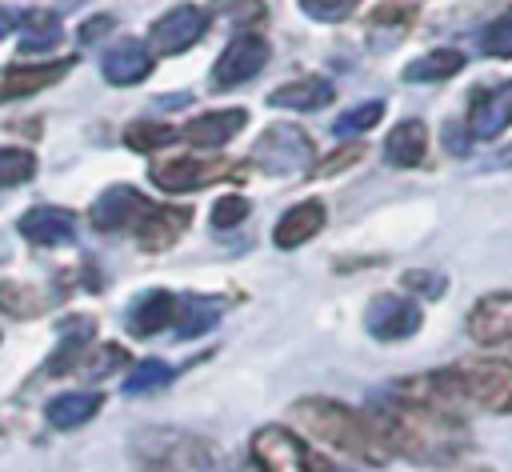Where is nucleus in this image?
Listing matches in <instances>:
<instances>
[{"instance_id":"nucleus-1","label":"nucleus","mask_w":512,"mask_h":472,"mask_svg":"<svg viewBox=\"0 0 512 472\" xmlns=\"http://www.w3.org/2000/svg\"><path fill=\"white\" fill-rule=\"evenodd\" d=\"M372 424L380 428L388 452H400L416 464H452L460 452H468V428L456 412L404 392L384 396Z\"/></svg>"},{"instance_id":"nucleus-2","label":"nucleus","mask_w":512,"mask_h":472,"mask_svg":"<svg viewBox=\"0 0 512 472\" xmlns=\"http://www.w3.org/2000/svg\"><path fill=\"white\" fill-rule=\"evenodd\" d=\"M396 392H404L412 400H428L456 416L460 412L512 416V360H496V356L456 360L448 368H436L428 376L400 384Z\"/></svg>"},{"instance_id":"nucleus-3","label":"nucleus","mask_w":512,"mask_h":472,"mask_svg":"<svg viewBox=\"0 0 512 472\" xmlns=\"http://www.w3.org/2000/svg\"><path fill=\"white\" fill-rule=\"evenodd\" d=\"M292 416H296V424L308 436H316V440L332 444L336 452L356 456L364 464H384L392 456L388 444H384V436H380V428L368 416H360L348 404H340V400L308 396V400H296L292 404Z\"/></svg>"},{"instance_id":"nucleus-4","label":"nucleus","mask_w":512,"mask_h":472,"mask_svg":"<svg viewBox=\"0 0 512 472\" xmlns=\"http://www.w3.org/2000/svg\"><path fill=\"white\" fill-rule=\"evenodd\" d=\"M248 156L268 176H300V172L312 168L316 148H312V140L296 124H272V128H264L256 136V144H252Z\"/></svg>"},{"instance_id":"nucleus-5","label":"nucleus","mask_w":512,"mask_h":472,"mask_svg":"<svg viewBox=\"0 0 512 472\" xmlns=\"http://www.w3.org/2000/svg\"><path fill=\"white\" fill-rule=\"evenodd\" d=\"M252 460L260 472H312V452L280 424H264L252 436Z\"/></svg>"},{"instance_id":"nucleus-6","label":"nucleus","mask_w":512,"mask_h":472,"mask_svg":"<svg viewBox=\"0 0 512 472\" xmlns=\"http://www.w3.org/2000/svg\"><path fill=\"white\" fill-rule=\"evenodd\" d=\"M420 320H424L420 308H416L412 300L396 296V292L376 296V300L368 304V312H364V328H368L376 340H408V336L420 332Z\"/></svg>"},{"instance_id":"nucleus-7","label":"nucleus","mask_w":512,"mask_h":472,"mask_svg":"<svg viewBox=\"0 0 512 472\" xmlns=\"http://www.w3.org/2000/svg\"><path fill=\"white\" fill-rule=\"evenodd\" d=\"M268 64V44L260 40V36H236L224 52H220V60H216V68H212V88H236V84H248L260 68Z\"/></svg>"},{"instance_id":"nucleus-8","label":"nucleus","mask_w":512,"mask_h":472,"mask_svg":"<svg viewBox=\"0 0 512 472\" xmlns=\"http://www.w3.org/2000/svg\"><path fill=\"white\" fill-rule=\"evenodd\" d=\"M204 24H208V16H204L196 4H176V8H168V12L152 24V52L176 56V52L192 48V44L204 36Z\"/></svg>"},{"instance_id":"nucleus-9","label":"nucleus","mask_w":512,"mask_h":472,"mask_svg":"<svg viewBox=\"0 0 512 472\" xmlns=\"http://www.w3.org/2000/svg\"><path fill=\"white\" fill-rule=\"evenodd\" d=\"M152 212V204L136 192V188H128V184H112V188H104L96 200H92V228H100V232H120V228H136L144 216Z\"/></svg>"},{"instance_id":"nucleus-10","label":"nucleus","mask_w":512,"mask_h":472,"mask_svg":"<svg viewBox=\"0 0 512 472\" xmlns=\"http://www.w3.org/2000/svg\"><path fill=\"white\" fill-rule=\"evenodd\" d=\"M512 124V84L476 88L468 100V136L472 140H496Z\"/></svg>"},{"instance_id":"nucleus-11","label":"nucleus","mask_w":512,"mask_h":472,"mask_svg":"<svg viewBox=\"0 0 512 472\" xmlns=\"http://www.w3.org/2000/svg\"><path fill=\"white\" fill-rule=\"evenodd\" d=\"M468 336L476 344H512V292H488L468 312Z\"/></svg>"},{"instance_id":"nucleus-12","label":"nucleus","mask_w":512,"mask_h":472,"mask_svg":"<svg viewBox=\"0 0 512 472\" xmlns=\"http://www.w3.org/2000/svg\"><path fill=\"white\" fill-rule=\"evenodd\" d=\"M220 172H224V164H208L200 156H172V160H160L148 168L152 184H160L164 192H196L208 180H216Z\"/></svg>"},{"instance_id":"nucleus-13","label":"nucleus","mask_w":512,"mask_h":472,"mask_svg":"<svg viewBox=\"0 0 512 472\" xmlns=\"http://www.w3.org/2000/svg\"><path fill=\"white\" fill-rule=\"evenodd\" d=\"M20 232L24 240L40 244V248H52V244H68L76 236V216L68 208H52V204H40V208H28L20 216Z\"/></svg>"},{"instance_id":"nucleus-14","label":"nucleus","mask_w":512,"mask_h":472,"mask_svg":"<svg viewBox=\"0 0 512 472\" xmlns=\"http://www.w3.org/2000/svg\"><path fill=\"white\" fill-rule=\"evenodd\" d=\"M72 68V60H52V64H12L0 76V100H16V96H32L52 88L64 72Z\"/></svg>"},{"instance_id":"nucleus-15","label":"nucleus","mask_w":512,"mask_h":472,"mask_svg":"<svg viewBox=\"0 0 512 472\" xmlns=\"http://www.w3.org/2000/svg\"><path fill=\"white\" fill-rule=\"evenodd\" d=\"M100 72H104L108 84H140L152 72V52L144 44H136V40H120L116 48L104 52Z\"/></svg>"},{"instance_id":"nucleus-16","label":"nucleus","mask_w":512,"mask_h":472,"mask_svg":"<svg viewBox=\"0 0 512 472\" xmlns=\"http://www.w3.org/2000/svg\"><path fill=\"white\" fill-rule=\"evenodd\" d=\"M320 228H324V204H320V200H300V204H292V208L280 216L272 240H276V248L288 252V248L308 244Z\"/></svg>"},{"instance_id":"nucleus-17","label":"nucleus","mask_w":512,"mask_h":472,"mask_svg":"<svg viewBox=\"0 0 512 472\" xmlns=\"http://www.w3.org/2000/svg\"><path fill=\"white\" fill-rule=\"evenodd\" d=\"M244 124H248V112H244V108H220V112L196 116V120L184 128V136H188L196 148H220V144H228L232 136H240Z\"/></svg>"},{"instance_id":"nucleus-18","label":"nucleus","mask_w":512,"mask_h":472,"mask_svg":"<svg viewBox=\"0 0 512 472\" xmlns=\"http://www.w3.org/2000/svg\"><path fill=\"white\" fill-rule=\"evenodd\" d=\"M428 156V128L420 120H400L384 140V160L392 168H416Z\"/></svg>"},{"instance_id":"nucleus-19","label":"nucleus","mask_w":512,"mask_h":472,"mask_svg":"<svg viewBox=\"0 0 512 472\" xmlns=\"http://www.w3.org/2000/svg\"><path fill=\"white\" fill-rule=\"evenodd\" d=\"M172 320H176V296H172V292H160V288L144 292V296L128 308V316H124V324H128L132 336H152V332H160V328L172 324Z\"/></svg>"},{"instance_id":"nucleus-20","label":"nucleus","mask_w":512,"mask_h":472,"mask_svg":"<svg viewBox=\"0 0 512 472\" xmlns=\"http://www.w3.org/2000/svg\"><path fill=\"white\" fill-rule=\"evenodd\" d=\"M188 220H192L188 208H152V212L136 224V240H140L144 252H160V248H168V244L188 228Z\"/></svg>"},{"instance_id":"nucleus-21","label":"nucleus","mask_w":512,"mask_h":472,"mask_svg":"<svg viewBox=\"0 0 512 472\" xmlns=\"http://www.w3.org/2000/svg\"><path fill=\"white\" fill-rule=\"evenodd\" d=\"M328 100H332V84L324 76H300V80H288L276 92H268L272 108H296V112H316Z\"/></svg>"},{"instance_id":"nucleus-22","label":"nucleus","mask_w":512,"mask_h":472,"mask_svg":"<svg viewBox=\"0 0 512 472\" xmlns=\"http://www.w3.org/2000/svg\"><path fill=\"white\" fill-rule=\"evenodd\" d=\"M224 316V300L220 296H180L176 300V336L188 340V336H200L208 328H216V320Z\"/></svg>"},{"instance_id":"nucleus-23","label":"nucleus","mask_w":512,"mask_h":472,"mask_svg":"<svg viewBox=\"0 0 512 472\" xmlns=\"http://www.w3.org/2000/svg\"><path fill=\"white\" fill-rule=\"evenodd\" d=\"M96 336V324L88 320V316H72L68 324H64V336H60V348L48 356V364H44V372L48 376H60V372H72L76 368V360H80V352L88 348V340Z\"/></svg>"},{"instance_id":"nucleus-24","label":"nucleus","mask_w":512,"mask_h":472,"mask_svg":"<svg viewBox=\"0 0 512 472\" xmlns=\"http://www.w3.org/2000/svg\"><path fill=\"white\" fill-rule=\"evenodd\" d=\"M48 424L52 428H80L100 412V392H64L48 400Z\"/></svg>"},{"instance_id":"nucleus-25","label":"nucleus","mask_w":512,"mask_h":472,"mask_svg":"<svg viewBox=\"0 0 512 472\" xmlns=\"http://www.w3.org/2000/svg\"><path fill=\"white\" fill-rule=\"evenodd\" d=\"M464 68V52L456 48H436V52H424L420 60H412L404 68V80L408 84H432V80H448Z\"/></svg>"},{"instance_id":"nucleus-26","label":"nucleus","mask_w":512,"mask_h":472,"mask_svg":"<svg viewBox=\"0 0 512 472\" xmlns=\"http://www.w3.org/2000/svg\"><path fill=\"white\" fill-rule=\"evenodd\" d=\"M60 36H64V28H60V20L52 12H32L28 28L20 36V52H44V48L60 44Z\"/></svg>"},{"instance_id":"nucleus-27","label":"nucleus","mask_w":512,"mask_h":472,"mask_svg":"<svg viewBox=\"0 0 512 472\" xmlns=\"http://www.w3.org/2000/svg\"><path fill=\"white\" fill-rule=\"evenodd\" d=\"M380 116H384V100H368V104H356V108L340 112V116L332 120V132H336V136H360V132H368L372 124H380Z\"/></svg>"},{"instance_id":"nucleus-28","label":"nucleus","mask_w":512,"mask_h":472,"mask_svg":"<svg viewBox=\"0 0 512 472\" xmlns=\"http://www.w3.org/2000/svg\"><path fill=\"white\" fill-rule=\"evenodd\" d=\"M172 380V368L164 364V360H140L132 372H128V380H124V392L128 396H144V392H156V388H164Z\"/></svg>"},{"instance_id":"nucleus-29","label":"nucleus","mask_w":512,"mask_h":472,"mask_svg":"<svg viewBox=\"0 0 512 472\" xmlns=\"http://www.w3.org/2000/svg\"><path fill=\"white\" fill-rule=\"evenodd\" d=\"M168 140H176V132L164 128V124H152V120H132V124L124 128V144L136 148V152H156V148L168 144Z\"/></svg>"},{"instance_id":"nucleus-30","label":"nucleus","mask_w":512,"mask_h":472,"mask_svg":"<svg viewBox=\"0 0 512 472\" xmlns=\"http://www.w3.org/2000/svg\"><path fill=\"white\" fill-rule=\"evenodd\" d=\"M36 172V156L24 148H0V188H16L24 180H32Z\"/></svg>"},{"instance_id":"nucleus-31","label":"nucleus","mask_w":512,"mask_h":472,"mask_svg":"<svg viewBox=\"0 0 512 472\" xmlns=\"http://www.w3.org/2000/svg\"><path fill=\"white\" fill-rule=\"evenodd\" d=\"M480 48H484L488 56H496V60H508V56H512V12L496 16V20L480 32Z\"/></svg>"},{"instance_id":"nucleus-32","label":"nucleus","mask_w":512,"mask_h":472,"mask_svg":"<svg viewBox=\"0 0 512 472\" xmlns=\"http://www.w3.org/2000/svg\"><path fill=\"white\" fill-rule=\"evenodd\" d=\"M356 4H360V0H300L304 16H312V20H324V24L348 20V16L356 12Z\"/></svg>"},{"instance_id":"nucleus-33","label":"nucleus","mask_w":512,"mask_h":472,"mask_svg":"<svg viewBox=\"0 0 512 472\" xmlns=\"http://www.w3.org/2000/svg\"><path fill=\"white\" fill-rule=\"evenodd\" d=\"M0 308L12 312V316H32L40 308V300L24 284H0Z\"/></svg>"},{"instance_id":"nucleus-34","label":"nucleus","mask_w":512,"mask_h":472,"mask_svg":"<svg viewBox=\"0 0 512 472\" xmlns=\"http://www.w3.org/2000/svg\"><path fill=\"white\" fill-rule=\"evenodd\" d=\"M240 220H248V200H244V196H220V200L212 204V224H216V228H232V224H240Z\"/></svg>"},{"instance_id":"nucleus-35","label":"nucleus","mask_w":512,"mask_h":472,"mask_svg":"<svg viewBox=\"0 0 512 472\" xmlns=\"http://www.w3.org/2000/svg\"><path fill=\"white\" fill-rule=\"evenodd\" d=\"M216 12L232 24H248V20H260L264 16V4L260 0H216Z\"/></svg>"},{"instance_id":"nucleus-36","label":"nucleus","mask_w":512,"mask_h":472,"mask_svg":"<svg viewBox=\"0 0 512 472\" xmlns=\"http://www.w3.org/2000/svg\"><path fill=\"white\" fill-rule=\"evenodd\" d=\"M404 288L436 300V296H444V276L440 272H404Z\"/></svg>"},{"instance_id":"nucleus-37","label":"nucleus","mask_w":512,"mask_h":472,"mask_svg":"<svg viewBox=\"0 0 512 472\" xmlns=\"http://www.w3.org/2000/svg\"><path fill=\"white\" fill-rule=\"evenodd\" d=\"M120 360H124V352H120L116 344H100V360L92 356V364H88V376L96 380V376H104V372H112V368H116Z\"/></svg>"},{"instance_id":"nucleus-38","label":"nucleus","mask_w":512,"mask_h":472,"mask_svg":"<svg viewBox=\"0 0 512 472\" xmlns=\"http://www.w3.org/2000/svg\"><path fill=\"white\" fill-rule=\"evenodd\" d=\"M364 156V144H348V148H340V152H332V160H324L320 164V172L328 176V172H340V168H348V164H356Z\"/></svg>"},{"instance_id":"nucleus-39","label":"nucleus","mask_w":512,"mask_h":472,"mask_svg":"<svg viewBox=\"0 0 512 472\" xmlns=\"http://www.w3.org/2000/svg\"><path fill=\"white\" fill-rule=\"evenodd\" d=\"M108 28H112V16H96V20H88V24H84V32H80V40L88 44V40H96V36H104Z\"/></svg>"},{"instance_id":"nucleus-40","label":"nucleus","mask_w":512,"mask_h":472,"mask_svg":"<svg viewBox=\"0 0 512 472\" xmlns=\"http://www.w3.org/2000/svg\"><path fill=\"white\" fill-rule=\"evenodd\" d=\"M188 100H192V92H176V96H160L156 104H160V108H184Z\"/></svg>"},{"instance_id":"nucleus-41","label":"nucleus","mask_w":512,"mask_h":472,"mask_svg":"<svg viewBox=\"0 0 512 472\" xmlns=\"http://www.w3.org/2000/svg\"><path fill=\"white\" fill-rule=\"evenodd\" d=\"M8 32H12V12H4V8H0V40H4Z\"/></svg>"},{"instance_id":"nucleus-42","label":"nucleus","mask_w":512,"mask_h":472,"mask_svg":"<svg viewBox=\"0 0 512 472\" xmlns=\"http://www.w3.org/2000/svg\"><path fill=\"white\" fill-rule=\"evenodd\" d=\"M496 164H500V168H508V164H512V148H508V152H504V156H500Z\"/></svg>"},{"instance_id":"nucleus-43","label":"nucleus","mask_w":512,"mask_h":472,"mask_svg":"<svg viewBox=\"0 0 512 472\" xmlns=\"http://www.w3.org/2000/svg\"><path fill=\"white\" fill-rule=\"evenodd\" d=\"M328 472H348V468H328Z\"/></svg>"}]
</instances>
